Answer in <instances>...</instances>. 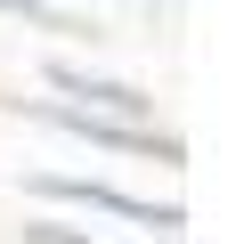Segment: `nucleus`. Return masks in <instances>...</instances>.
I'll use <instances>...</instances> for the list:
<instances>
[{"label":"nucleus","instance_id":"obj_1","mask_svg":"<svg viewBox=\"0 0 252 244\" xmlns=\"http://www.w3.org/2000/svg\"><path fill=\"white\" fill-rule=\"evenodd\" d=\"M41 195H73V204L114 211V220H138V228H179V211H171V204H138V195H122V187H90V179H41Z\"/></svg>","mask_w":252,"mask_h":244},{"label":"nucleus","instance_id":"obj_2","mask_svg":"<svg viewBox=\"0 0 252 244\" xmlns=\"http://www.w3.org/2000/svg\"><path fill=\"white\" fill-rule=\"evenodd\" d=\"M49 81H57V90H82L90 106L122 114V122H138V114H147V98H138V90H122V81H90V73H73V65H49Z\"/></svg>","mask_w":252,"mask_h":244}]
</instances>
